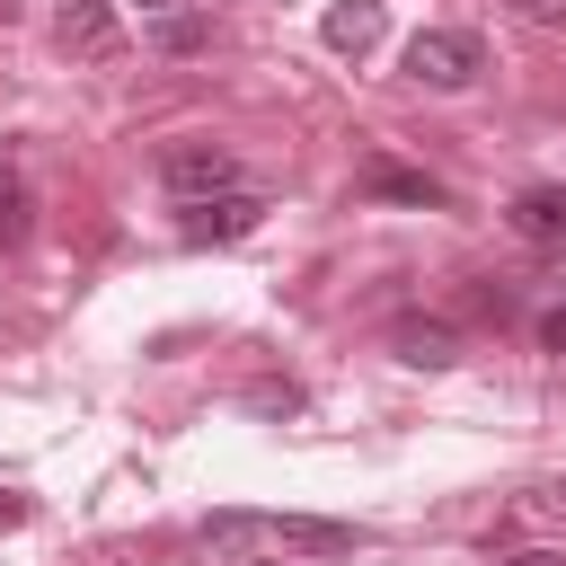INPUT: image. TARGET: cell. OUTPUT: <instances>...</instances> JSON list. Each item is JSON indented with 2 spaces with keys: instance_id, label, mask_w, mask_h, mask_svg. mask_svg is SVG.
<instances>
[{
  "instance_id": "10",
  "label": "cell",
  "mask_w": 566,
  "mask_h": 566,
  "mask_svg": "<svg viewBox=\"0 0 566 566\" xmlns=\"http://www.w3.org/2000/svg\"><path fill=\"white\" fill-rule=\"evenodd\" d=\"M27 212H35V203H27V186H18V168L0 159V256H9L18 239H27Z\"/></svg>"
},
{
  "instance_id": "12",
  "label": "cell",
  "mask_w": 566,
  "mask_h": 566,
  "mask_svg": "<svg viewBox=\"0 0 566 566\" xmlns=\"http://www.w3.org/2000/svg\"><path fill=\"white\" fill-rule=\"evenodd\" d=\"M513 18H531V27H566V0H513Z\"/></svg>"
},
{
  "instance_id": "7",
  "label": "cell",
  "mask_w": 566,
  "mask_h": 566,
  "mask_svg": "<svg viewBox=\"0 0 566 566\" xmlns=\"http://www.w3.org/2000/svg\"><path fill=\"white\" fill-rule=\"evenodd\" d=\"M380 27H389V9H380V0H336V9L318 18L327 53H371V44H380Z\"/></svg>"
},
{
  "instance_id": "5",
  "label": "cell",
  "mask_w": 566,
  "mask_h": 566,
  "mask_svg": "<svg viewBox=\"0 0 566 566\" xmlns=\"http://www.w3.org/2000/svg\"><path fill=\"white\" fill-rule=\"evenodd\" d=\"M504 221H513V239H531V248H566V186H522Z\"/></svg>"
},
{
  "instance_id": "16",
  "label": "cell",
  "mask_w": 566,
  "mask_h": 566,
  "mask_svg": "<svg viewBox=\"0 0 566 566\" xmlns=\"http://www.w3.org/2000/svg\"><path fill=\"white\" fill-rule=\"evenodd\" d=\"M142 9H168V0H142Z\"/></svg>"
},
{
  "instance_id": "3",
  "label": "cell",
  "mask_w": 566,
  "mask_h": 566,
  "mask_svg": "<svg viewBox=\"0 0 566 566\" xmlns=\"http://www.w3.org/2000/svg\"><path fill=\"white\" fill-rule=\"evenodd\" d=\"M159 186H168L177 203H203V195H230V186H239V159H230L221 142H168V150H159Z\"/></svg>"
},
{
  "instance_id": "1",
  "label": "cell",
  "mask_w": 566,
  "mask_h": 566,
  "mask_svg": "<svg viewBox=\"0 0 566 566\" xmlns=\"http://www.w3.org/2000/svg\"><path fill=\"white\" fill-rule=\"evenodd\" d=\"M248 539H265V548H301V557H345L363 531H354V522H327V513H248V504L203 513V548H248Z\"/></svg>"
},
{
  "instance_id": "15",
  "label": "cell",
  "mask_w": 566,
  "mask_h": 566,
  "mask_svg": "<svg viewBox=\"0 0 566 566\" xmlns=\"http://www.w3.org/2000/svg\"><path fill=\"white\" fill-rule=\"evenodd\" d=\"M18 522H27V495H9V486H0V531H18Z\"/></svg>"
},
{
  "instance_id": "2",
  "label": "cell",
  "mask_w": 566,
  "mask_h": 566,
  "mask_svg": "<svg viewBox=\"0 0 566 566\" xmlns=\"http://www.w3.org/2000/svg\"><path fill=\"white\" fill-rule=\"evenodd\" d=\"M478 71H486V44H478L469 27H424V35H407V80H416V88H442V97H451V88H469Z\"/></svg>"
},
{
  "instance_id": "13",
  "label": "cell",
  "mask_w": 566,
  "mask_h": 566,
  "mask_svg": "<svg viewBox=\"0 0 566 566\" xmlns=\"http://www.w3.org/2000/svg\"><path fill=\"white\" fill-rule=\"evenodd\" d=\"M539 345H548V354H566V301H557V310H539Z\"/></svg>"
},
{
  "instance_id": "8",
  "label": "cell",
  "mask_w": 566,
  "mask_h": 566,
  "mask_svg": "<svg viewBox=\"0 0 566 566\" xmlns=\"http://www.w3.org/2000/svg\"><path fill=\"white\" fill-rule=\"evenodd\" d=\"M363 195H380V203H451L442 195V177H424V168H398V159H363Z\"/></svg>"
},
{
  "instance_id": "14",
  "label": "cell",
  "mask_w": 566,
  "mask_h": 566,
  "mask_svg": "<svg viewBox=\"0 0 566 566\" xmlns=\"http://www.w3.org/2000/svg\"><path fill=\"white\" fill-rule=\"evenodd\" d=\"M495 566H566V557H557V548H504Z\"/></svg>"
},
{
  "instance_id": "6",
  "label": "cell",
  "mask_w": 566,
  "mask_h": 566,
  "mask_svg": "<svg viewBox=\"0 0 566 566\" xmlns=\"http://www.w3.org/2000/svg\"><path fill=\"white\" fill-rule=\"evenodd\" d=\"M53 35L71 53H115V0H53Z\"/></svg>"
},
{
  "instance_id": "9",
  "label": "cell",
  "mask_w": 566,
  "mask_h": 566,
  "mask_svg": "<svg viewBox=\"0 0 566 566\" xmlns=\"http://www.w3.org/2000/svg\"><path fill=\"white\" fill-rule=\"evenodd\" d=\"M389 345H398V363H416V371H451V363H460V336H451L442 318H398Z\"/></svg>"
},
{
  "instance_id": "11",
  "label": "cell",
  "mask_w": 566,
  "mask_h": 566,
  "mask_svg": "<svg viewBox=\"0 0 566 566\" xmlns=\"http://www.w3.org/2000/svg\"><path fill=\"white\" fill-rule=\"evenodd\" d=\"M159 44H168V53H195V44H212V18H168V27H159Z\"/></svg>"
},
{
  "instance_id": "4",
  "label": "cell",
  "mask_w": 566,
  "mask_h": 566,
  "mask_svg": "<svg viewBox=\"0 0 566 566\" xmlns=\"http://www.w3.org/2000/svg\"><path fill=\"white\" fill-rule=\"evenodd\" d=\"M256 221H265V203H256V195H239V186H230V195L186 203V239H195V248H212V239H248Z\"/></svg>"
}]
</instances>
